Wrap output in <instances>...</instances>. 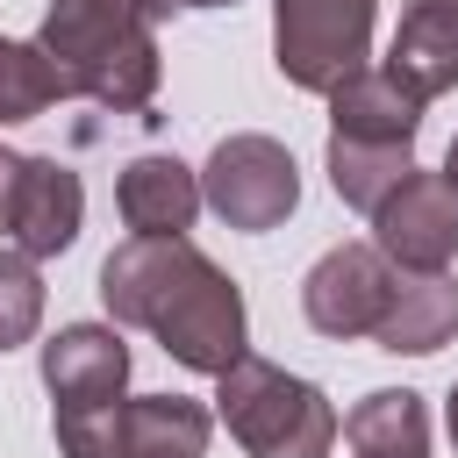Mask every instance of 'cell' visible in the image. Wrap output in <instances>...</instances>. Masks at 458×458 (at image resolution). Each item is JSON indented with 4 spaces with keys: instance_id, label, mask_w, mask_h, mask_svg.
Listing matches in <instances>:
<instances>
[{
    "instance_id": "e0dca14e",
    "label": "cell",
    "mask_w": 458,
    "mask_h": 458,
    "mask_svg": "<svg viewBox=\"0 0 458 458\" xmlns=\"http://www.w3.org/2000/svg\"><path fill=\"white\" fill-rule=\"evenodd\" d=\"M57 100H72V93H64V79L50 72V57H43L36 43L0 36V129H7V122H36V114H50Z\"/></svg>"
},
{
    "instance_id": "30bf717a",
    "label": "cell",
    "mask_w": 458,
    "mask_h": 458,
    "mask_svg": "<svg viewBox=\"0 0 458 458\" xmlns=\"http://www.w3.org/2000/svg\"><path fill=\"white\" fill-rule=\"evenodd\" d=\"M386 72L429 107L458 86V0H401V29L386 50Z\"/></svg>"
},
{
    "instance_id": "3957f363",
    "label": "cell",
    "mask_w": 458,
    "mask_h": 458,
    "mask_svg": "<svg viewBox=\"0 0 458 458\" xmlns=\"http://www.w3.org/2000/svg\"><path fill=\"white\" fill-rule=\"evenodd\" d=\"M215 415L250 458H329L336 451V408L315 379L272 365V358H236L215 379Z\"/></svg>"
},
{
    "instance_id": "9a60e30c",
    "label": "cell",
    "mask_w": 458,
    "mask_h": 458,
    "mask_svg": "<svg viewBox=\"0 0 458 458\" xmlns=\"http://www.w3.org/2000/svg\"><path fill=\"white\" fill-rule=\"evenodd\" d=\"M351 458H429V408L408 386H379L344 415Z\"/></svg>"
},
{
    "instance_id": "4fadbf2b",
    "label": "cell",
    "mask_w": 458,
    "mask_h": 458,
    "mask_svg": "<svg viewBox=\"0 0 458 458\" xmlns=\"http://www.w3.org/2000/svg\"><path fill=\"white\" fill-rule=\"evenodd\" d=\"M415 129H422V100L386 64H365L358 79H344L329 93V136H351V143H415Z\"/></svg>"
},
{
    "instance_id": "603a6c76",
    "label": "cell",
    "mask_w": 458,
    "mask_h": 458,
    "mask_svg": "<svg viewBox=\"0 0 458 458\" xmlns=\"http://www.w3.org/2000/svg\"><path fill=\"white\" fill-rule=\"evenodd\" d=\"M172 7H236V0H172Z\"/></svg>"
},
{
    "instance_id": "52a82bcc",
    "label": "cell",
    "mask_w": 458,
    "mask_h": 458,
    "mask_svg": "<svg viewBox=\"0 0 458 458\" xmlns=\"http://www.w3.org/2000/svg\"><path fill=\"white\" fill-rule=\"evenodd\" d=\"M372 250L394 272H451V258H458V193L444 186V172H408L372 208Z\"/></svg>"
},
{
    "instance_id": "d6986e66",
    "label": "cell",
    "mask_w": 458,
    "mask_h": 458,
    "mask_svg": "<svg viewBox=\"0 0 458 458\" xmlns=\"http://www.w3.org/2000/svg\"><path fill=\"white\" fill-rule=\"evenodd\" d=\"M57 451L64 458H122V401L57 408Z\"/></svg>"
},
{
    "instance_id": "8fae6325",
    "label": "cell",
    "mask_w": 458,
    "mask_h": 458,
    "mask_svg": "<svg viewBox=\"0 0 458 458\" xmlns=\"http://www.w3.org/2000/svg\"><path fill=\"white\" fill-rule=\"evenodd\" d=\"M451 336H458V279L451 272H394V301H386L372 344L394 358H429Z\"/></svg>"
},
{
    "instance_id": "44dd1931",
    "label": "cell",
    "mask_w": 458,
    "mask_h": 458,
    "mask_svg": "<svg viewBox=\"0 0 458 458\" xmlns=\"http://www.w3.org/2000/svg\"><path fill=\"white\" fill-rule=\"evenodd\" d=\"M444 186L458 193V136H451V150H444Z\"/></svg>"
},
{
    "instance_id": "7402d4cb",
    "label": "cell",
    "mask_w": 458,
    "mask_h": 458,
    "mask_svg": "<svg viewBox=\"0 0 458 458\" xmlns=\"http://www.w3.org/2000/svg\"><path fill=\"white\" fill-rule=\"evenodd\" d=\"M444 429H451V444H458V386H451V401H444Z\"/></svg>"
},
{
    "instance_id": "2e32d148",
    "label": "cell",
    "mask_w": 458,
    "mask_h": 458,
    "mask_svg": "<svg viewBox=\"0 0 458 458\" xmlns=\"http://www.w3.org/2000/svg\"><path fill=\"white\" fill-rule=\"evenodd\" d=\"M408 172H415V143H351V136H329V186L358 215H372Z\"/></svg>"
},
{
    "instance_id": "8992f818",
    "label": "cell",
    "mask_w": 458,
    "mask_h": 458,
    "mask_svg": "<svg viewBox=\"0 0 458 458\" xmlns=\"http://www.w3.org/2000/svg\"><path fill=\"white\" fill-rule=\"evenodd\" d=\"M386 301H394V265H386L372 243H336V250H322V258L308 265V279H301V315H308V329H315V336H336V344L372 336L379 315H386Z\"/></svg>"
},
{
    "instance_id": "5b68a950",
    "label": "cell",
    "mask_w": 458,
    "mask_h": 458,
    "mask_svg": "<svg viewBox=\"0 0 458 458\" xmlns=\"http://www.w3.org/2000/svg\"><path fill=\"white\" fill-rule=\"evenodd\" d=\"M200 208H215L229 229L243 236H265L279 229L293 208H301V172H293V150L279 136H222L200 165Z\"/></svg>"
},
{
    "instance_id": "ba28073f",
    "label": "cell",
    "mask_w": 458,
    "mask_h": 458,
    "mask_svg": "<svg viewBox=\"0 0 458 458\" xmlns=\"http://www.w3.org/2000/svg\"><path fill=\"white\" fill-rule=\"evenodd\" d=\"M79 222H86V186L64 157H21L14 165V186H7V222H0V243L29 265L43 258H64L79 243Z\"/></svg>"
},
{
    "instance_id": "277c9868",
    "label": "cell",
    "mask_w": 458,
    "mask_h": 458,
    "mask_svg": "<svg viewBox=\"0 0 458 458\" xmlns=\"http://www.w3.org/2000/svg\"><path fill=\"white\" fill-rule=\"evenodd\" d=\"M379 0H272V64L301 93H336L372 57Z\"/></svg>"
},
{
    "instance_id": "ac0fdd59",
    "label": "cell",
    "mask_w": 458,
    "mask_h": 458,
    "mask_svg": "<svg viewBox=\"0 0 458 458\" xmlns=\"http://www.w3.org/2000/svg\"><path fill=\"white\" fill-rule=\"evenodd\" d=\"M36 329H43V279H36L29 258L0 250V351L29 344Z\"/></svg>"
},
{
    "instance_id": "ffe728a7",
    "label": "cell",
    "mask_w": 458,
    "mask_h": 458,
    "mask_svg": "<svg viewBox=\"0 0 458 458\" xmlns=\"http://www.w3.org/2000/svg\"><path fill=\"white\" fill-rule=\"evenodd\" d=\"M14 165H21V150H7V143H0V222H7V186H14ZM0 250H7V243H0Z\"/></svg>"
},
{
    "instance_id": "9c48e42d",
    "label": "cell",
    "mask_w": 458,
    "mask_h": 458,
    "mask_svg": "<svg viewBox=\"0 0 458 458\" xmlns=\"http://www.w3.org/2000/svg\"><path fill=\"white\" fill-rule=\"evenodd\" d=\"M43 386L57 408H100L129 386V344L114 322H64L43 344Z\"/></svg>"
},
{
    "instance_id": "7c38bea8",
    "label": "cell",
    "mask_w": 458,
    "mask_h": 458,
    "mask_svg": "<svg viewBox=\"0 0 458 458\" xmlns=\"http://www.w3.org/2000/svg\"><path fill=\"white\" fill-rule=\"evenodd\" d=\"M114 208L129 236H186L200 215V172L179 157H136L114 179Z\"/></svg>"
},
{
    "instance_id": "7a4b0ae2",
    "label": "cell",
    "mask_w": 458,
    "mask_h": 458,
    "mask_svg": "<svg viewBox=\"0 0 458 458\" xmlns=\"http://www.w3.org/2000/svg\"><path fill=\"white\" fill-rule=\"evenodd\" d=\"M165 7L172 0H50L36 50L64 79V93H86L114 114H143L165 79V57H157Z\"/></svg>"
},
{
    "instance_id": "5bb4252c",
    "label": "cell",
    "mask_w": 458,
    "mask_h": 458,
    "mask_svg": "<svg viewBox=\"0 0 458 458\" xmlns=\"http://www.w3.org/2000/svg\"><path fill=\"white\" fill-rule=\"evenodd\" d=\"M215 415L186 394H136L122 401V458H200Z\"/></svg>"
},
{
    "instance_id": "6da1fadb",
    "label": "cell",
    "mask_w": 458,
    "mask_h": 458,
    "mask_svg": "<svg viewBox=\"0 0 458 458\" xmlns=\"http://www.w3.org/2000/svg\"><path fill=\"white\" fill-rule=\"evenodd\" d=\"M100 301H107L114 322L150 329L165 344V358H179L186 372L222 379L250 351L243 293L193 236H129V243H114L107 265H100Z\"/></svg>"
}]
</instances>
